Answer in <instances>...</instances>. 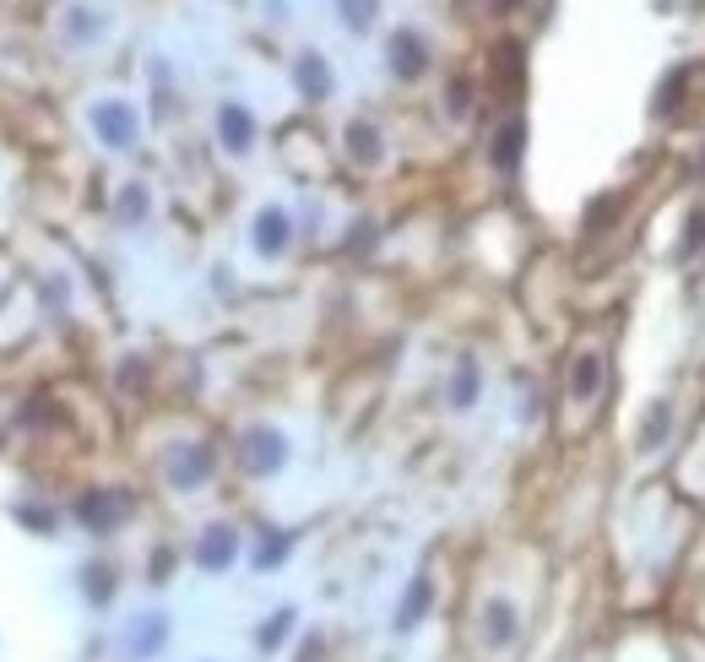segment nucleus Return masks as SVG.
<instances>
[{"instance_id":"nucleus-1","label":"nucleus","mask_w":705,"mask_h":662,"mask_svg":"<svg viewBox=\"0 0 705 662\" xmlns=\"http://www.w3.org/2000/svg\"><path fill=\"white\" fill-rule=\"evenodd\" d=\"M478 647L489 658H505V652L521 647V608L511 597H483V608H478Z\"/></svg>"},{"instance_id":"nucleus-2","label":"nucleus","mask_w":705,"mask_h":662,"mask_svg":"<svg viewBox=\"0 0 705 662\" xmlns=\"http://www.w3.org/2000/svg\"><path fill=\"white\" fill-rule=\"evenodd\" d=\"M93 131L104 136L115 152H126V147H136V115H130L126 104H98L93 109Z\"/></svg>"},{"instance_id":"nucleus-3","label":"nucleus","mask_w":705,"mask_h":662,"mask_svg":"<svg viewBox=\"0 0 705 662\" xmlns=\"http://www.w3.org/2000/svg\"><path fill=\"white\" fill-rule=\"evenodd\" d=\"M429 608H435V581H429V576H413L407 597L396 602V636H413V630L429 619Z\"/></svg>"},{"instance_id":"nucleus-4","label":"nucleus","mask_w":705,"mask_h":662,"mask_svg":"<svg viewBox=\"0 0 705 662\" xmlns=\"http://www.w3.org/2000/svg\"><path fill=\"white\" fill-rule=\"evenodd\" d=\"M234 554H239V537H234V527H206V537L195 543V565L201 570H228L234 565Z\"/></svg>"},{"instance_id":"nucleus-5","label":"nucleus","mask_w":705,"mask_h":662,"mask_svg":"<svg viewBox=\"0 0 705 662\" xmlns=\"http://www.w3.org/2000/svg\"><path fill=\"white\" fill-rule=\"evenodd\" d=\"M282 457H288V451H282V435H277V429H250V435H245V467H250V472H277Z\"/></svg>"},{"instance_id":"nucleus-6","label":"nucleus","mask_w":705,"mask_h":662,"mask_svg":"<svg viewBox=\"0 0 705 662\" xmlns=\"http://www.w3.org/2000/svg\"><path fill=\"white\" fill-rule=\"evenodd\" d=\"M163 641H169V619H163V613H141V619L130 624L126 652L130 658H152V652H163Z\"/></svg>"},{"instance_id":"nucleus-7","label":"nucleus","mask_w":705,"mask_h":662,"mask_svg":"<svg viewBox=\"0 0 705 662\" xmlns=\"http://www.w3.org/2000/svg\"><path fill=\"white\" fill-rule=\"evenodd\" d=\"M217 131H223V147H228V152H250V141H256V120H250V109H239V104H223V115H217Z\"/></svg>"},{"instance_id":"nucleus-8","label":"nucleus","mask_w":705,"mask_h":662,"mask_svg":"<svg viewBox=\"0 0 705 662\" xmlns=\"http://www.w3.org/2000/svg\"><path fill=\"white\" fill-rule=\"evenodd\" d=\"M256 250L260 256H282L288 250V212L282 206H266L256 217Z\"/></svg>"},{"instance_id":"nucleus-9","label":"nucleus","mask_w":705,"mask_h":662,"mask_svg":"<svg viewBox=\"0 0 705 662\" xmlns=\"http://www.w3.org/2000/svg\"><path fill=\"white\" fill-rule=\"evenodd\" d=\"M293 624H299V608H277L266 624H260V636H256V647L260 652H277L288 636H293Z\"/></svg>"},{"instance_id":"nucleus-10","label":"nucleus","mask_w":705,"mask_h":662,"mask_svg":"<svg viewBox=\"0 0 705 662\" xmlns=\"http://www.w3.org/2000/svg\"><path fill=\"white\" fill-rule=\"evenodd\" d=\"M206 472H212V451H206V446H195L191 457H180V462H174V483H180V489H191V483H201Z\"/></svg>"},{"instance_id":"nucleus-11","label":"nucleus","mask_w":705,"mask_h":662,"mask_svg":"<svg viewBox=\"0 0 705 662\" xmlns=\"http://www.w3.org/2000/svg\"><path fill=\"white\" fill-rule=\"evenodd\" d=\"M472 402H478V364L467 359L456 370V381H450V407H472Z\"/></svg>"},{"instance_id":"nucleus-12","label":"nucleus","mask_w":705,"mask_h":662,"mask_svg":"<svg viewBox=\"0 0 705 662\" xmlns=\"http://www.w3.org/2000/svg\"><path fill=\"white\" fill-rule=\"evenodd\" d=\"M597 375H602V359H597V353H580V359H576V375H570V386H576L580 402L597 392Z\"/></svg>"},{"instance_id":"nucleus-13","label":"nucleus","mask_w":705,"mask_h":662,"mask_svg":"<svg viewBox=\"0 0 705 662\" xmlns=\"http://www.w3.org/2000/svg\"><path fill=\"white\" fill-rule=\"evenodd\" d=\"M391 50H396V76H418V71H424V44H418V39L402 33Z\"/></svg>"},{"instance_id":"nucleus-14","label":"nucleus","mask_w":705,"mask_h":662,"mask_svg":"<svg viewBox=\"0 0 705 662\" xmlns=\"http://www.w3.org/2000/svg\"><path fill=\"white\" fill-rule=\"evenodd\" d=\"M82 516H87L93 527H109V522H120V516H126V500H87V505H82Z\"/></svg>"},{"instance_id":"nucleus-15","label":"nucleus","mask_w":705,"mask_h":662,"mask_svg":"<svg viewBox=\"0 0 705 662\" xmlns=\"http://www.w3.org/2000/svg\"><path fill=\"white\" fill-rule=\"evenodd\" d=\"M353 158L359 163H381V136H375V126H353Z\"/></svg>"},{"instance_id":"nucleus-16","label":"nucleus","mask_w":705,"mask_h":662,"mask_svg":"<svg viewBox=\"0 0 705 662\" xmlns=\"http://www.w3.org/2000/svg\"><path fill=\"white\" fill-rule=\"evenodd\" d=\"M515 158H521V126H505V131H500V147H494V163L511 169Z\"/></svg>"},{"instance_id":"nucleus-17","label":"nucleus","mask_w":705,"mask_h":662,"mask_svg":"<svg viewBox=\"0 0 705 662\" xmlns=\"http://www.w3.org/2000/svg\"><path fill=\"white\" fill-rule=\"evenodd\" d=\"M282 554H288V537H266V548L256 554V565H260V570H271Z\"/></svg>"}]
</instances>
